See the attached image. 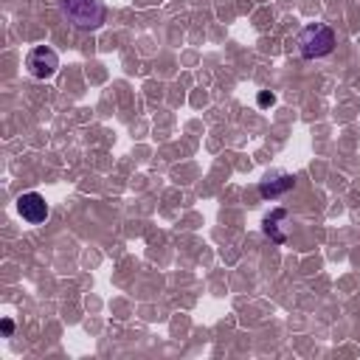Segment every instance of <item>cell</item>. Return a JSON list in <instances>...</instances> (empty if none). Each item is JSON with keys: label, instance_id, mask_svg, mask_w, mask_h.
I'll list each match as a JSON object with an SVG mask.
<instances>
[{"label": "cell", "instance_id": "6da1fadb", "mask_svg": "<svg viewBox=\"0 0 360 360\" xmlns=\"http://www.w3.org/2000/svg\"><path fill=\"white\" fill-rule=\"evenodd\" d=\"M332 48H335V31L329 25L316 23V25H307L298 34V54L304 60H321L332 54Z\"/></svg>", "mask_w": 360, "mask_h": 360}, {"label": "cell", "instance_id": "5b68a950", "mask_svg": "<svg viewBox=\"0 0 360 360\" xmlns=\"http://www.w3.org/2000/svg\"><path fill=\"white\" fill-rule=\"evenodd\" d=\"M287 189H293V177L290 175H279V177H265L262 180V186H259V192H262V197H279L281 192H287Z\"/></svg>", "mask_w": 360, "mask_h": 360}, {"label": "cell", "instance_id": "52a82bcc", "mask_svg": "<svg viewBox=\"0 0 360 360\" xmlns=\"http://www.w3.org/2000/svg\"><path fill=\"white\" fill-rule=\"evenodd\" d=\"M273 101H276V96H273V93H262V96H259V105H262V107L273 105Z\"/></svg>", "mask_w": 360, "mask_h": 360}, {"label": "cell", "instance_id": "277c9868", "mask_svg": "<svg viewBox=\"0 0 360 360\" xmlns=\"http://www.w3.org/2000/svg\"><path fill=\"white\" fill-rule=\"evenodd\" d=\"M17 211H20V217H23L25 222L40 225V222H45V217H48V203H45L42 194L29 192V194H23V197L17 200Z\"/></svg>", "mask_w": 360, "mask_h": 360}, {"label": "cell", "instance_id": "3957f363", "mask_svg": "<svg viewBox=\"0 0 360 360\" xmlns=\"http://www.w3.org/2000/svg\"><path fill=\"white\" fill-rule=\"evenodd\" d=\"M25 68H29V73L34 76V79H51L60 68V57L51 48L37 45L29 54V60H25Z\"/></svg>", "mask_w": 360, "mask_h": 360}, {"label": "cell", "instance_id": "7a4b0ae2", "mask_svg": "<svg viewBox=\"0 0 360 360\" xmlns=\"http://www.w3.org/2000/svg\"><path fill=\"white\" fill-rule=\"evenodd\" d=\"M62 12L76 29H99L105 23V3L101 0H62Z\"/></svg>", "mask_w": 360, "mask_h": 360}, {"label": "cell", "instance_id": "8992f818", "mask_svg": "<svg viewBox=\"0 0 360 360\" xmlns=\"http://www.w3.org/2000/svg\"><path fill=\"white\" fill-rule=\"evenodd\" d=\"M285 217H287L285 211H273V214H268V217H265V234H268V237H273L276 242H285V240H287V237L279 231V222L285 220Z\"/></svg>", "mask_w": 360, "mask_h": 360}]
</instances>
